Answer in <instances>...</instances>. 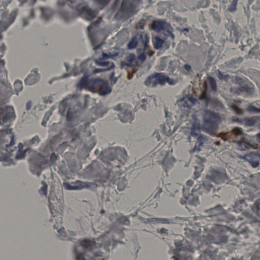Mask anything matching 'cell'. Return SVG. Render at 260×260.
Listing matches in <instances>:
<instances>
[{"mask_svg": "<svg viewBox=\"0 0 260 260\" xmlns=\"http://www.w3.org/2000/svg\"><path fill=\"white\" fill-rule=\"evenodd\" d=\"M203 120V130L210 134H214L218 130V126L221 123V117L217 112L207 109L204 112Z\"/></svg>", "mask_w": 260, "mask_h": 260, "instance_id": "1", "label": "cell"}, {"mask_svg": "<svg viewBox=\"0 0 260 260\" xmlns=\"http://www.w3.org/2000/svg\"><path fill=\"white\" fill-rule=\"evenodd\" d=\"M139 1L138 0H123L121 7L118 12L120 18H128L133 15L137 8Z\"/></svg>", "mask_w": 260, "mask_h": 260, "instance_id": "2", "label": "cell"}, {"mask_svg": "<svg viewBox=\"0 0 260 260\" xmlns=\"http://www.w3.org/2000/svg\"><path fill=\"white\" fill-rule=\"evenodd\" d=\"M167 82L171 85L173 84V81L167 75L163 73H156L150 76L147 79L145 84L148 85H154L156 84L164 85Z\"/></svg>", "mask_w": 260, "mask_h": 260, "instance_id": "3", "label": "cell"}, {"mask_svg": "<svg viewBox=\"0 0 260 260\" xmlns=\"http://www.w3.org/2000/svg\"><path fill=\"white\" fill-rule=\"evenodd\" d=\"M240 86L234 87L231 89L232 93L238 95H251L254 92V88L251 85L248 84H241Z\"/></svg>", "mask_w": 260, "mask_h": 260, "instance_id": "4", "label": "cell"}, {"mask_svg": "<svg viewBox=\"0 0 260 260\" xmlns=\"http://www.w3.org/2000/svg\"><path fill=\"white\" fill-rule=\"evenodd\" d=\"M244 158L254 167H257L260 164V155L257 153H251L244 156Z\"/></svg>", "mask_w": 260, "mask_h": 260, "instance_id": "5", "label": "cell"}, {"mask_svg": "<svg viewBox=\"0 0 260 260\" xmlns=\"http://www.w3.org/2000/svg\"><path fill=\"white\" fill-rule=\"evenodd\" d=\"M235 121L242 123L246 126L251 127V126H255L260 121V117H253L244 118V119H240V120L236 119L235 120Z\"/></svg>", "mask_w": 260, "mask_h": 260, "instance_id": "6", "label": "cell"}, {"mask_svg": "<svg viewBox=\"0 0 260 260\" xmlns=\"http://www.w3.org/2000/svg\"><path fill=\"white\" fill-rule=\"evenodd\" d=\"M201 127L200 124L199 123L197 118L196 117H194V121H193V125L191 127V136L194 137H196L199 135L200 132Z\"/></svg>", "mask_w": 260, "mask_h": 260, "instance_id": "7", "label": "cell"}, {"mask_svg": "<svg viewBox=\"0 0 260 260\" xmlns=\"http://www.w3.org/2000/svg\"><path fill=\"white\" fill-rule=\"evenodd\" d=\"M150 28L152 30L158 33L164 29L165 24L161 20H156L151 23Z\"/></svg>", "mask_w": 260, "mask_h": 260, "instance_id": "8", "label": "cell"}, {"mask_svg": "<svg viewBox=\"0 0 260 260\" xmlns=\"http://www.w3.org/2000/svg\"><path fill=\"white\" fill-rule=\"evenodd\" d=\"M164 43V42L162 39H161L158 37H156L154 38V48L156 50L160 49L163 46Z\"/></svg>", "mask_w": 260, "mask_h": 260, "instance_id": "9", "label": "cell"}, {"mask_svg": "<svg viewBox=\"0 0 260 260\" xmlns=\"http://www.w3.org/2000/svg\"><path fill=\"white\" fill-rule=\"evenodd\" d=\"M138 44V40L136 37L133 38L128 45V48L129 50H134L136 48Z\"/></svg>", "mask_w": 260, "mask_h": 260, "instance_id": "10", "label": "cell"}, {"mask_svg": "<svg viewBox=\"0 0 260 260\" xmlns=\"http://www.w3.org/2000/svg\"><path fill=\"white\" fill-rule=\"evenodd\" d=\"M208 79L209 80V83L210 84L212 90H214V91H217V82H216L214 78H213L212 77L208 76Z\"/></svg>", "mask_w": 260, "mask_h": 260, "instance_id": "11", "label": "cell"}, {"mask_svg": "<svg viewBox=\"0 0 260 260\" xmlns=\"http://www.w3.org/2000/svg\"><path fill=\"white\" fill-rule=\"evenodd\" d=\"M238 2V0H233L231 5L229 7V10L232 11V12H233L234 11L236 10V8H237V6Z\"/></svg>", "mask_w": 260, "mask_h": 260, "instance_id": "12", "label": "cell"}, {"mask_svg": "<svg viewBox=\"0 0 260 260\" xmlns=\"http://www.w3.org/2000/svg\"><path fill=\"white\" fill-rule=\"evenodd\" d=\"M247 110L250 112H256V113H260V108L256 107L254 106H248L247 108Z\"/></svg>", "mask_w": 260, "mask_h": 260, "instance_id": "13", "label": "cell"}, {"mask_svg": "<svg viewBox=\"0 0 260 260\" xmlns=\"http://www.w3.org/2000/svg\"><path fill=\"white\" fill-rule=\"evenodd\" d=\"M145 20H141L137 24H136V28L137 29H142L145 26Z\"/></svg>", "mask_w": 260, "mask_h": 260, "instance_id": "14", "label": "cell"}, {"mask_svg": "<svg viewBox=\"0 0 260 260\" xmlns=\"http://www.w3.org/2000/svg\"><path fill=\"white\" fill-rule=\"evenodd\" d=\"M217 75H218V78H220L221 80H227L228 78H229L228 75H223V74L221 73V72H220V71H218Z\"/></svg>", "mask_w": 260, "mask_h": 260, "instance_id": "15", "label": "cell"}, {"mask_svg": "<svg viewBox=\"0 0 260 260\" xmlns=\"http://www.w3.org/2000/svg\"><path fill=\"white\" fill-rule=\"evenodd\" d=\"M135 60V55L134 54H130L127 58L128 61H129L130 63L133 62Z\"/></svg>", "mask_w": 260, "mask_h": 260, "instance_id": "16", "label": "cell"}, {"mask_svg": "<svg viewBox=\"0 0 260 260\" xmlns=\"http://www.w3.org/2000/svg\"><path fill=\"white\" fill-rule=\"evenodd\" d=\"M255 208L258 214L260 215V200L258 201L255 204Z\"/></svg>", "mask_w": 260, "mask_h": 260, "instance_id": "17", "label": "cell"}, {"mask_svg": "<svg viewBox=\"0 0 260 260\" xmlns=\"http://www.w3.org/2000/svg\"><path fill=\"white\" fill-rule=\"evenodd\" d=\"M138 58H139V60H140L141 61H144L145 59H146V55H145V54H143V53H142V54H140V55H139Z\"/></svg>", "mask_w": 260, "mask_h": 260, "instance_id": "18", "label": "cell"}, {"mask_svg": "<svg viewBox=\"0 0 260 260\" xmlns=\"http://www.w3.org/2000/svg\"><path fill=\"white\" fill-rule=\"evenodd\" d=\"M233 109H234L235 111L236 112L238 113H241V111L240 109H239V108H238L237 106H233Z\"/></svg>", "mask_w": 260, "mask_h": 260, "instance_id": "19", "label": "cell"}, {"mask_svg": "<svg viewBox=\"0 0 260 260\" xmlns=\"http://www.w3.org/2000/svg\"><path fill=\"white\" fill-rule=\"evenodd\" d=\"M184 68H185V70L188 71H189L191 70V66H189L188 65H185V66H184Z\"/></svg>", "mask_w": 260, "mask_h": 260, "instance_id": "20", "label": "cell"}, {"mask_svg": "<svg viewBox=\"0 0 260 260\" xmlns=\"http://www.w3.org/2000/svg\"><path fill=\"white\" fill-rule=\"evenodd\" d=\"M257 138L258 140L260 143V133H258L257 135Z\"/></svg>", "mask_w": 260, "mask_h": 260, "instance_id": "21", "label": "cell"}]
</instances>
